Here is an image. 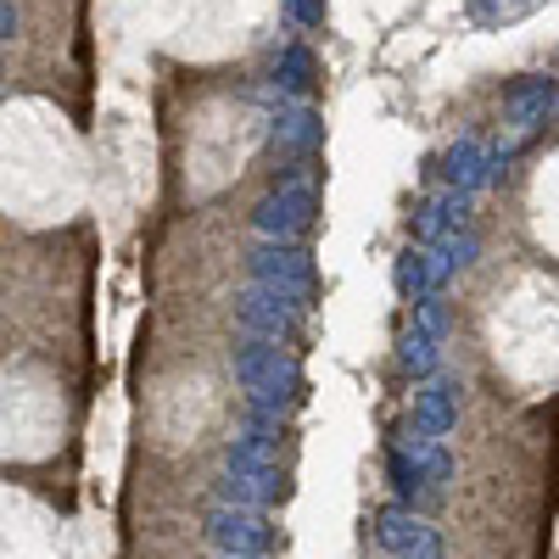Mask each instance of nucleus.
<instances>
[{"mask_svg": "<svg viewBox=\"0 0 559 559\" xmlns=\"http://www.w3.org/2000/svg\"><path fill=\"white\" fill-rule=\"evenodd\" d=\"M554 107H559V84L554 79H515V84H509V96H503V118L515 123L521 134L548 123Z\"/></svg>", "mask_w": 559, "mask_h": 559, "instance_id": "nucleus-9", "label": "nucleus"}, {"mask_svg": "<svg viewBox=\"0 0 559 559\" xmlns=\"http://www.w3.org/2000/svg\"><path fill=\"white\" fill-rule=\"evenodd\" d=\"M218 559H229V554H218Z\"/></svg>", "mask_w": 559, "mask_h": 559, "instance_id": "nucleus-23", "label": "nucleus"}, {"mask_svg": "<svg viewBox=\"0 0 559 559\" xmlns=\"http://www.w3.org/2000/svg\"><path fill=\"white\" fill-rule=\"evenodd\" d=\"M274 140H280V152H319L324 118L308 102H280L274 107Z\"/></svg>", "mask_w": 559, "mask_h": 559, "instance_id": "nucleus-12", "label": "nucleus"}, {"mask_svg": "<svg viewBox=\"0 0 559 559\" xmlns=\"http://www.w3.org/2000/svg\"><path fill=\"white\" fill-rule=\"evenodd\" d=\"M376 543L397 559H442V537L426 515L414 509H381L376 515Z\"/></svg>", "mask_w": 559, "mask_h": 559, "instance_id": "nucleus-6", "label": "nucleus"}, {"mask_svg": "<svg viewBox=\"0 0 559 559\" xmlns=\"http://www.w3.org/2000/svg\"><path fill=\"white\" fill-rule=\"evenodd\" d=\"M269 464H280V437L241 431L236 442L224 448V471H269Z\"/></svg>", "mask_w": 559, "mask_h": 559, "instance_id": "nucleus-17", "label": "nucleus"}, {"mask_svg": "<svg viewBox=\"0 0 559 559\" xmlns=\"http://www.w3.org/2000/svg\"><path fill=\"white\" fill-rule=\"evenodd\" d=\"M17 34V7H7V0H0V45H7Z\"/></svg>", "mask_w": 559, "mask_h": 559, "instance_id": "nucleus-22", "label": "nucleus"}, {"mask_svg": "<svg viewBox=\"0 0 559 559\" xmlns=\"http://www.w3.org/2000/svg\"><path fill=\"white\" fill-rule=\"evenodd\" d=\"M286 12H292L302 28H319V23H324V7H319V0H286Z\"/></svg>", "mask_w": 559, "mask_h": 559, "instance_id": "nucleus-21", "label": "nucleus"}, {"mask_svg": "<svg viewBox=\"0 0 559 559\" xmlns=\"http://www.w3.org/2000/svg\"><path fill=\"white\" fill-rule=\"evenodd\" d=\"M247 274H252V286L280 292V297H292L302 308L319 292V269H313V258H308L302 241H258L252 258H247Z\"/></svg>", "mask_w": 559, "mask_h": 559, "instance_id": "nucleus-2", "label": "nucleus"}, {"mask_svg": "<svg viewBox=\"0 0 559 559\" xmlns=\"http://www.w3.org/2000/svg\"><path fill=\"white\" fill-rule=\"evenodd\" d=\"M459 426V381L453 376H442V381H431V386H419L414 392V437H448Z\"/></svg>", "mask_w": 559, "mask_h": 559, "instance_id": "nucleus-8", "label": "nucleus"}, {"mask_svg": "<svg viewBox=\"0 0 559 559\" xmlns=\"http://www.w3.org/2000/svg\"><path fill=\"white\" fill-rule=\"evenodd\" d=\"M408 459H414V471H419V481H426L431 498L453 481V453H448L437 437H414V442H408Z\"/></svg>", "mask_w": 559, "mask_h": 559, "instance_id": "nucleus-16", "label": "nucleus"}, {"mask_svg": "<svg viewBox=\"0 0 559 559\" xmlns=\"http://www.w3.org/2000/svg\"><path fill=\"white\" fill-rule=\"evenodd\" d=\"M313 84H319L313 51H308V45H286V51H280V96H286V102H308Z\"/></svg>", "mask_w": 559, "mask_h": 559, "instance_id": "nucleus-14", "label": "nucleus"}, {"mask_svg": "<svg viewBox=\"0 0 559 559\" xmlns=\"http://www.w3.org/2000/svg\"><path fill=\"white\" fill-rule=\"evenodd\" d=\"M207 543L229 559H269L280 548V532L269 526V515L258 509H236V503H213L207 509Z\"/></svg>", "mask_w": 559, "mask_h": 559, "instance_id": "nucleus-4", "label": "nucleus"}, {"mask_svg": "<svg viewBox=\"0 0 559 559\" xmlns=\"http://www.w3.org/2000/svg\"><path fill=\"white\" fill-rule=\"evenodd\" d=\"M397 364L408 369L414 381H431L437 376V364H442V336H431V331H403V342H397Z\"/></svg>", "mask_w": 559, "mask_h": 559, "instance_id": "nucleus-15", "label": "nucleus"}, {"mask_svg": "<svg viewBox=\"0 0 559 559\" xmlns=\"http://www.w3.org/2000/svg\"><path fill=\"white\" fill-rule=\"evenodd\" d=\"M236 324L252 342L286 347L297 336V324H302V302L280 297V292H263V286H247V292H236Z\"/></svg>", "mask_w": 559, "mask_h": 559, "instance_id": "nucleus-5", "label": "nucleus"}, {"mask_svg": "<svg viewBox=\"0 0 559 559\" xmlns=\"http://www.w3.org/2000/svg\"><path fill=\"white\" fill-rule=\"evenodd\" d=\"M431 252L442 258V269L453 274V269H471L476 258H481V241H476V229L464 224V229H448L442 241H431Z\"/></svg>", "mask_w": 559, "mask_h": 559, "instance_id": "nucleus-19", "label": "nucleus"}, {"mask_svg": "<svg viewBox=\"0 0 559 559\" xmlns=\"http://www.w3.org/2000/svg\"><path fill=\"white\" fill-rule=\"evenodd\" d=\"M464 224H471V197L464 191H442V197H431L426 207H419V236H426V247L442 241L448 229H464Z\"/></svg>", "mask_w": 559, "mask_h": 559, "instance_id": "nucleus-13", "label": "nucleus"}, {"mask_svg": "<svg viewBox=\"0 0 559 559\" xmlns=\"http://www.w3.org/2000/svg\"><path fill=\"white\" fill-rule=\"evenodd\" d=\"M319 218V197L308 179H286L252 207V229L263 241H302Z\"/></svg>", "mask_w": 559, "mask_h": 559, "instance_id": "nucleus-3", "label": "nucleus"}, {"mask_svg": "<svg viewBox=\"0 0 559 559\" xmlns=\"http://www.w3.org/2000/svg\"><path fill=\"white\" fill-rule=\"evenodd\" d=\"M292 492V476H286V464H269V471H224L218 476V503H236V509H274V503H286Z\"/></svg>", "mask_w": 559, "mask_h": 559, "instance_id": "nucleus-7", "label": "nucleus"}, {"mask_svg": "<svg viewBox=\"0 0 559 559\" xmlns=\"http://www.w3.org/2000/svg\"><path fill=\"white\" fill-rule=\"evenodd\" d=\"M386 481H392V492L414 509V503H426L431 492H426V481H419V471H414V459H408V448H392L386 453Z\"/></svg>", "mask_w": 559, "mask_h": 559, "instance_id": "nucleus-18", "label": "nucleus"}, {"mask_svg": "<svg viewBox=\"0 0 559 559\" xmlns=\"http://www.w3.org/2000/svg\"><path fill=\"white\" fill-rule=\"evenodd\" d=\"M414 331L448 336V302H442V292H437V297H426V302H414Z\"/></svg>", "mask_w": 559, "mask_h": 559, "instance_id": "nucleus-20", "label": "nucleus"}, {"mask_svg": "<svg viewBox=\"0 0 559 559\" xmlns=\"http://www.w3.org/2000/svg\"><path fill=\"white\" fill-rule=\"evenodd\" d=\"M392 280H397V292H403V297L426 302V297H437V292H442L448 269H442V258H437L431 247H403V252H397V263H392Z\"/></svg>", "mask_w": 559, "mask_h": 559, "instance_id": "nucleus-10", "label": "nucleus"}, {"mask_svg": "<svg viewBox=\"0 0 559 559\" xmlns=\"http://www.w3.org/2000/svg\"><path fill=\"white\" fill-rule=\"evenodd\" d=\"M236 381L247 386V403H263V408H280V414L292 403H302V392H308L297 353L274 347V342H252V336L236 347Z\"/></svg>", "mask_w": 559, "mask_h": 559, "instance_id": "nucleus-1", "label": "nucleus"}, {"mask_svg": "<svg viewBox=\"0 0 559 559\" xmlns=\"http://www.w3.org/2000/svg\"><path fill=\"white\" fill-rule=\"evenodd\" d=\"M442 179H448V191H464V197H476L481 185H492V179H487V146H481L476 134H459L453 146H448Z\"/></svg>", "mask_w": 559, "mask_h": 559, "instance_id": "nucleus-11", "label": "nucleus"}]
</instances>
